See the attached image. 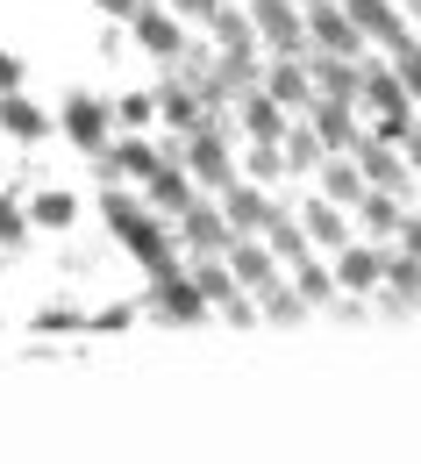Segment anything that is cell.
I'll return each mask as SVG.
<instances>
[{
	"mask_svg": "<svg viewBox=\"0 0 421 464\" xmlns=\"http://www.w3.org/2000/svg\"><path fill=\"white\" fill-rule=\"evenodd\" d=\"M193 286L207 300H222V307H236V272H222V265H193Z\"/></svg>",
	"mask_w": 421,
	"mask_h": 464,
	"instance_id": "19",
	"label": "cell"
},
{
	"mask_svg": "<svg viewBox=\"0 0 421 464\" xmlns=\"http://www.w3.org/2000/svg\"><path fill=\"white\" fill-rule=\"evenodd\" d=\"M314 136H321L329 150H343V143H358V136H350V115H343V101H321V115H314Z\"/></svg>",
	"mask_w": 421,
	"mask_h": 464,
	"instance_id": "17",
	"label": "cell"
},
{
	"mask_svg": "<svg viewBox=\"0 0 421 464\" xmlns=\"http://www.w3.org/2000/svg\"><path fill=\"white\" fill-rule=\"evenodd\" d=\"M150 200H158L165 215H186V208H193V186H186L172 165H158V172H150Z\"/></svg>",
	"mask_w": 421,
	"mask_h": 464,
	"instance_id": "12",
	"label": "cell"
},
{
	"mask_svg": "<svg viewBox=\"0 0 421 464\" xmlns=\"http://www.w3.org/2000/svg\"><path fill=\"white\" fill-rule=\"evenodd\" d=\"M158 307H165L172 322H200V314H207V293L193 286V279H158Z\"/></svg>",
	"mask_w": 421,
	"mask_h": 464,
	"instance_id": "6",
	"label": "cell"
},
{
	"mask_svg": "<svg viewBox=\"0 0 421 464\" xmlns=\"http://www.w3.org/2000/svg\"><path fill=\"white\" fill-rule=\"evenodd\" d=\"M314 36H321V51H336V58H358L364 22L350 14V7H329V0H314Z\"/></svg>",
	"mask_w": 421,
	"mask_h": 464,
	"instance_id": "2",
	"label": "cell"
},
{
	"mask_svg": "<svg viewBox=\"0 0 421 464\" xmlns=\"http://www.w3.org/2000/svg\"><path fill=\"white\" fill-rule=\"evenodd\" d=\"M108 121H115V115H108L93 93H72V101H64V129H72V143H86L93 158H100V143H108Z\"/></svg>",
	"mask_w": 421,
	"mask_h": 464,
	"instance_id": "3",
	"label": "cell"
},
{
	"mask_svg": "<svg viewBox=\"0 0 421 464\" xmlns=\"http://www.w3.org/2000/svg\"><path fill=\"white\" fill-rule=\"evenodd\" d=\"M314 79L329 86V101H350V93H358V86H364L358 72H350V64L336 58V51H321V64H314Z\"/></svg>",
	"mask_w": 421,
	"mask_h": 464,
	"instance_id": "14",
	"label": "cell"
},
{
	"mask_svg": "<svg viewBox=\"0 0 421 464\" xmlns=\"http://www.w3.org/2000/svg\"><path fill=\"white\" fill-rule=\"evenodd\" d=\"M158 108H165V121H172V129H200V121H193V101H186V93H165Z\"/></svg>",
	"mask_w": 421,
	"mask_h": 464,
	"instance_id": "29",
	"label": "cell"
},
{
	"mask_svg": "<svg viewBox=\"0 0 421 464\" xmlns=\"http://www.w3.org/2000/svg\"><path fill=\"white\" fill-rule=\"evenodd\" d=\"M407 250H415V257H421V222H407Z\"/></svg>",
	"mask_w": 421,
	"mask_h": 464,
	"instance_id": "39",
	"label": "cell"
},
{
	"mask_svg": "<svg viewBox=\"0 0 421 464\" xmlns=\"http://www.w3.org/2000/svg\"><path fill=\"white\" fill-rule=\"evenodd\" d=\"M186 165L200 179H215V186H229V150H222L215 129H186Z\"/></svg>",
	"mask_w": 421,
	"mask_h": 464,
	"instance_id": "4",
	"label": "cell"
},
{
	"mask_svg": "<svg viewBox=\"0 0 421 464\" xmlns=\"http://www.w3.org/2000/svg\"><path fill=\"white\" fill-rule=\"evenodd\" d=\"M14 79H22V64L7 58V51H0V93H14Z\"/></svg>",
	"mask_w": 421,
	"mask_h": 464,
	"instance_id": "36",
	"label": "cell"
},
{
	"mask_svg": "<svg viewBox=\"0 0 421 464\" xmlns=\"http://www.w3.org/2000/svg\"><path fill=\"white\" fill-rule=\"evenodd\" d=\"M36 215H43L51 229H64V222L79 215V200H72V193H43V200H36Z\"/></svg>",
	"mask_w": 421,
	"mask_h": 464,
	"instance_id": "27",
	"label": "cell"
},
{
	"mask_svg": "<svg viewBox=\"0 0 421 464\" xmlns=\"http://www.w3.org/2000/svg\"><path fill=\"white\" fill-rule=\"evenodd\" d=\"M236 229H272V215H264V193H250V186H229V208H222Z\"/></svg>",
	"mask_w": 421,
	"mask_h": 464,
	"instance_id": "13",
	"label": "cell"
},
{
	"mask_svg": "<svg viewBox=\"0 0 421 464\" xmlns=\"http://www.w3.org/2000/svg\"><path fill=\"white\" fill-rule=\"evenodd\" d=\"M272 250H279V257H293V265H301V257H307V236L293 229V222H279V215H272Z\"/></svg>",
	"mask_w": 421,
	"mask_h": 464,
	"instance_id": "24",
	"label": "cell"
},
{
	"mask_svg": "<svg viewBox=\"0 0 421 464\" xmlns=\"http://www.w3.org/2000/svg\"><path fill=\"white\" fill-rule=\"evenodd\" d=\"M407 158H415V165H421V136H407Z\"/></svg>",
	"mask_w": 421,
	"mask_h": 464,
	"instance_id": "40",
	"label": "cell"
},
{
	"mask_svg": "<svg viewBox=\"0 0 421 464\" xmlns=\"http://www.w3.org/2000/svg\"><path fill=\"white\" fill-rule=\"evenodd\" d=\"M336 279H343L350 293H364V286L386 279V257H378V250H343V257H336Z\"/></svg>",
	"mask_w": 421,
	"mask_h": 464,
	"instance_id": "9",
	"label": "cell"
},
{
	"mask_svg": "<svg viewBox=\"0 0 421 464\" xmlns=\"http://www.w3.org/2000/svg\"><path fill=\"white\" fill-rule=\"evenodd\" d=\"M336 286H343V279H329L321 265H307V257H301V300H329Z\"/></svg>",
	"mask_w": 421,
	"mask_h": 464,
	"instance_id": "25",
	"label": "cell"
},
{
	"mask_svg": "<svg viewBox=\"0 0 421 464\" xmlns=\"http://www.w3.org/2000/svg\"><path fill=\"white\" fill-rule=\"evenodd\" d=\"M264 93H272V101H286V108H301V101H307V72H301V64H279Z\"/></svg>",
	"mask_w": 421,
	"mask_h": 464,
	"instance_id": "21",
	"label": "cell"
},
{
	"mask_svg": "<svg viewBox=\"0 0 421 464\" xmlns=\"http://www.w3.org/2000/svg\"><path fill=\"white\" fill-rule=\"evenodd\" d=\"M415 14H421V0H415Z\"/></svg>",
	"mask_w": 421,
	"mask_h": 464,
	"instance_id": "41",
	"label": "cell"
},
{
	"mask_svg": "<svg viewBox=\"0 0 421 464\" xmlns=\"http://www.w3.org/2000/svg\"><path fill=\"white\" fill-rule=\"evenodd\" d=\"M343 7H350V14H358L364 29H371V36H386V29H393V22H400V14H393V7H386V0H343Z\"/></svg>",
	"mask_w": 421,
	"mask_h": 464,
	"instance_id": "23",
	"label": "cell"
},
{
	"mask_svg": "<svg viewBox=\"0 0 421 464\" xmlns=\"http://www.w3.org/2000/svg\"><path fill=\"white\" fill-rule=\"evenodd\" d=\"M364 222H371V229H407V222H400V208H393V193H386V186H378V193H371V200H364Z\"/></svg>",
	"mask_w": 421,
	"mask_h": 464,
	"instance_id": "22",
	"label": "cell"
},
{
	"mask_svg": "<svg viewBox=\"0 0 421 464\" xmlns=\"http://www.w3.org/2000/svg\"><path fill=\"white\" fill-rule=\"evenodd\" d=\"M286 101H272V93H250V108H243V121H250V136L257 143H286V115H279Z\"/></svg>",
	"mask_w": 421,
	"mask_h": 464,
	"instance_id": "8",
	"label": "cell"
},
{
	"mask_svg": "<svg viewBox=\"0 0 421 464\" xmlns=\"http://www.w3.org/2000/svg\"><path fill=\"white\" fill-rule=\"evenodd\" d=\"M400 79L415 86V101H421V51H407V58H400Z\"/></svg>",
	"mask_w": 421,
	"mask_h": 464,
	"instance_id": "35",
	"label": "cell"
},
{
	"mask_svg": "<svg viewBox=\"0 0 421 464\" xmlns=\"http://www.w3.org/2000/svg\"><path fill=\"white\" fill-rule=\"evenodd\" d=\"M158 165H165V158H158L150 143H115V150H108V172H136V179H150Z\"/></svg>",
	"mask_w": 421,
	"mask_h": 464,
	"instance_id": "15",
	"label": "cell"
},
{
	"mask_svg": "<svg viewBox=\"0 0 421 464\" xmlns=\"http://www.w3.org/2000/svg\"><path fill=\"white\" fill-rule=\"evenodd\" d=\"M0 129H7V136H22V143H36V136H43V115H36L22 93H0Z\"/></svg>",
	"mask_w": 421,
	"mask_h": 464,
	"instance_id": "11",
	"label": "cell"
},
{
	"mask_svg": "<svg viewBox=\"0 0 421 464\" xmlns=\"http://www.w3.org/2000/svg\"><path fill=\"white\" fill-rule=\"evenodd\" d=\"M286 165H314V136H286Z\"/></svg>",
	"mask_w": 421,
	"mask_h": 464,
	"instance_id": "34",
	"label": "cell"
},
{
	"mask_svg": "<svg viewBox=\"0 0 421 464\" xmlns=\"http://www.w3.org/2000/svg\"><path fill=\"white\" fill-rule=\"evenodd\" d=\"M358 165L371 186H386V193H400V165H393V150H378V143H358Z\"/></svg>",
	"mask_w": 421,
	"mask_h": 464,
	"instance_id": "16",
	"label": "cell"
},
{
	"mask_svg": "<svg viewBox=\"0 0 421 464\" xmlns=\"http://www.w3.org/2000/svg\"><path fill=\"white\" fill-rule=\"evenodd\" d=\"M329 193H336V200H358V193H364V179L350 172V165H329Z\"/></svg>",
	"mask_w": 421,
	"mask_h": 464,
	"instance_id": "28",
	"label": "cell"
},
{
	"mask_svg": "<svg viewBox=\"0 0 421 464\" xmlns=\"http://www.w3.org/2000/svg\"><path fill=\"white\" fill-rule=\"evenodd\" d=\"M386 272H393V286H400V293H415V286H421V265H415V257H393Z\"/></svg>",
	"mask_w": 421,
	"mask_h": 464,
	"instance_id": "31",
	"label": "cell"
},
{
	"mask_svg": "<svg viewBox=\"0 0 421 464\" xmlns=\"http://www.w3.org/2000/svg\"><path fill=\"white\" fill-rule=\"evenodd\" d=\"M229 229H236L229 215H215V208H200V200L186 208V243H193V250H222V243H229Z\"/></svg>",
	"mask_w": 421,
	"mask_h": 464,
	"instance_id": "7",
	"label": "cell"
},
{
	"mask_svg": "<svg viewBox=\"0 0 421 464\" xmlns=\"http://www.w3.org/2000/svg\"><path fill=\"white\" fill-rule=\"evenodd\" d=\"M100 7H108V14H136V0H100Z\"/></svg>",
	"mask_w": 421,
	"mask_h": 464,
	"instance_id": "38",
	"label": "cell"
},
{
	"mask_svg": "<svg viewBox=\"0 0 421 464\" xmlns=\"http://www.w3.org/2000/svg\"><path fill=\"white\" fill-rule=\"evenodd\" d=\"M264 307H272V314H279V322H293V314H301V300H293V293L279 286V279H272V286H264Z\"/></svg>",
	"mask_w": 421,
	"mask_h": 464,
	"instance_id": "30",
	"label": "cell"
},
{
	"mask_svg": "<svg viewBox=\"0 0 421 464\" xmlns=\"http://www.w3.org/2000/svg\"><path fill=\"white\" fill-rule=\"evenodd\" d=\"M115 115H121V121H129V129H143V121H150V101H143V93H129V101H121Z\"/></svg>",
	"mask_w": 421,
	"mask_h": 464,
	"instance_id": "33",
	"label": "cell"
},
{
	"mask_svg": "<svg viewBox=\"0 0 421 464\" xmlns=\"http://www.w3.org/2000/svg\"><path fill=\"white\" fill-rule=\"evenodd\" d=\"M257 29H264V44H279V51H293V44H301V22H293V7H286V0H257Z\"/></svg>",
	"mask_w": 421,
	"mask_h": 464,
	"instance_id": "10",
	"label": "cell"
},
{
	"mask_svg": "<svg viewBox=\"0 0 421 464\" xmlns=\"http://www.w3.org/2000/svg\"><path fill=\"white\" fill-rule=\"evenodd\" d=\"M307 229L321 236V243H343V215H336V208L321 200V208H307Z\"/></svg>",
	"mask_w": 421,
	"mask_h": 464,
	"instance_id": "26",
	"label": "cell"
},
{
	"mask_svg": "<svg viewBox=\"0 0 421 464\" xmlns=\"http://www.w3.org/2000/svg\"><path fill=\"white\" fill-rule=\"evenodd\" d=\"M136 44L150 51V58H179V22L172 14H158V7H136Z\"/></svg>",
	"mask_w": 421,
	"mask_h": 464,
	"instance_id": "5",
	"label": "cell"
},
{
	"mask_svg": "<svg viewBox=\"0 0 421 464\" xmlns=\"http://www.w3.org/2000/svg\"><path fill=\"white\" fill-rule=\"evenodd\" d=\"M186 14H215V0H179Z\"/></svg>",
	"mask_w": 421,
	"mask_h": 464,
	"instance_id": "37",
	"label": "cell"
},
{
	"mask_svg": "<svg viewBox=\"0 0 421 464\" xmlns=\"http://www.w3.org/2000/svg\"><path fill=\"white\" fill-rule=\"evenodd\" d=\"M364 93H371L378 121H386V136H400V143L415 136V121H407V93H415V86H407L400 72H364Z\"/></svg>",
	"mask_w": 421,
	"mask_h": 464,
	"instance_id": "1",
	"label": "cell"
},
{
	"mask_svg": "<svg viewBox=\"0 0 421 464\" xmlns=\"http://www.w3.org/2000/svg\"><path fill=\"white\" fill-rule=\"evenodd\" d=\"M0 243H22V215H14V200L0 193Z\"/></svg>",
	"mask_w": 421,
	"mask_h": 464,
	"instance_id": "32",
	"label": "cell"
},
{
	"mask_svg": "<svg viewBox=\"0 0 421 464\" xmlns=\"http://www.w3.org/2000/svg\"><path fill=\"white\" fill-rule=\"evenodd\" d=\"M229 257H236V279H243V286H272V257H264L257 243H236Z\"/></svg>",
	"mask_w": 421,
	"mask_h": 464,
	"instance_id": "18",
	"label": "cell"
},
{
	"mask_svg": "<svg viewBox=\"0 0 421 464\" xmlns=\"http://www.w3.org/2000/svg\"><path fill=\"white\" fill-rule=\"evenodd\" d=\"M207 22H215V36H222V51H229V58H250V22H236V14H222V7H215V14H207Z\"/></svg>",
	"mask_w": 421,
	"mask_h": 464,
	"instance_id": "20",
	"label": "cell"
}]
</instances>
